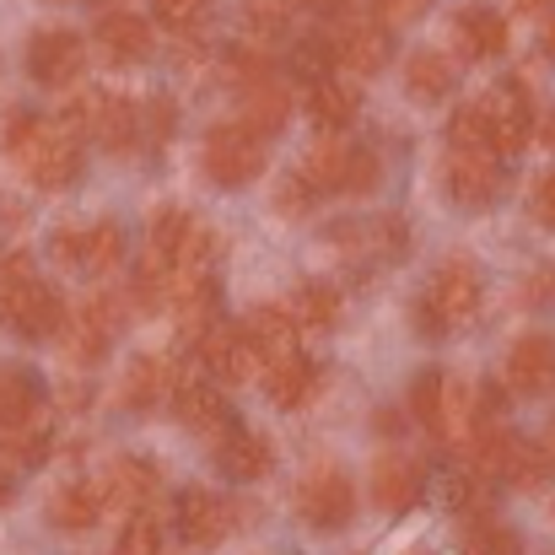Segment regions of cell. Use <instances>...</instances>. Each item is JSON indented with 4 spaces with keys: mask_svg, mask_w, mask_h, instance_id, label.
Wrapping results in <instances>:
<instances>
[{
    "mask_svg": "<svg viewBox=\"0 0 555 555\" xmlns=\"http://www.w3.org/2000/svg\"><path fill=\"white\" fill-rule=\"evenodd\" d=\"M5 157L16 163V173L38 189H70L81 179V141L38 114H11L5 119Z\"/></svg>",
    "mask_w": 555,
    "mask_h": 555,
    "instance_id": "1",
    "label": "cell"
},
{
    "mask_svg": "<svg viewBox=\"0 0 555 555\" xmlns=\"http://www.w3.org/2000/svg\"><path fill=\"white\" fill-rule=\"evenodd\" d=\"M0 324L16 340H54L65 330V302L54 286L38 281L27 254H0Z\"/></svg>",
    "mask_w": 555,
    "mask_h": 555,
    "instance_id": "2",
    "label": "cell"
},
{
    "mask_svg": "<svg viewBox=\"0 0 555 555\" xmlns=\"http://www.w3.org/2000/svg\"><path fill=\"white\" fill-rule=\"evenodd\" d=\"M302 179L319 189V194H372L383 168H377V152L367 146H351L340 130H324L308 157H302Z\"/></svg>",
    "mask_w": 555,
    "mask_h": 555,
    "instance_id": "3",
    "label": "cell"
},
{
    "mask_svg": "<svg viewBox=\"0 0 555 555\" xmlns=\"http://www.w3.org/2000/svg\"><path fill=\"white\" fill-rule=\"evenodd\" d=\"M205 173L221 189H243L264 173V135H254L248 125H216L205 135Z\"/></svg>",
    "mask_w": 555,
    "mask_h": 555,
    "instance_id": "4",
    "label": "cell"
},
{
    "mask_svg": "<svg viewBox=\"0 0 555 555\" xmlns=\"http://www.w3.org/2000/svg\"><path fill=\"white\" fill-rule=\"evenodd\" d=\"M119 319H125V302L114 297V292H92L81 308H76V319H65V357L76 362V367H98L103 357H108V346H114V330H119Z\"/></svg>",
    "mask_w": 555,
    "mask_h": 555,
    "instance_id": "5",
    "label": "cell"
},
{
    "mask_svg": "<svg viewBox=\"0 0 555 555\" xmlns=\"http://www.w3.org/2000/svg\"><path fill=\"white\" fill-rule=\"evenodd\" d=\"M297 513H302V524L319 529V534L346 529V524L357 518V486H351V475L335 469V464H319V469L297 486Z\"/></svg>",
    "mask_w": 555,
    "mask_h": 555,
    "instance_id": "6",
    "label": "cell"
},
{
    "mask_svg": "<svg viewBox=\"0 0 555 555\" xmlns=\"http://www.w3.org/2000/svg\"><path fill=\"white\" fill-rule=\"evenodd\" d=\"M480 119H486V135H491V152H496V157L524 152L529 135H534L529 87H524V81H496V87L480 98Z\"/></svg>",
    "mask_w": 555,
    "mask_h": 555,
    "instance_id": "7",
    "label": "cell"
},
{
    "mask_svg": "<svg viewBox=\"0 0 555 555\" xmlns=\"http://www.w3.org/2000/svg\"><path fill=\"white\" fill-rule=\"evenodd\" d=\"M173 410H179V421H184L189 431L205 437L210 448H216L227 431H237V415H232L227 393H221L210 377H199V372H173Z\"/></svg>",
    "mask_w": 555,
    "mask_h": 555,
    "instance_id": "8",
    "label": "cell"
},
{
    "mask_svg": "<svg viewBox=\"0 0 555 555\" xmlns=\"http://www.w3.org/2000/svg\"><path fill=\"white\" fill-rule=\"evenodd\" d=\"M199 367L210 383H248L264 372V351L243 324H210L199 335Z\"/></svg>",
    "mask_w": 555,
    "mask_h": 555,
    "instance_id": "9",
    "label": "cell"
},
{
    "mask_svg": "<svg viewBox=\"0 0 555 555\" xmlns=\"http://www.w3.org/2000/svg\"><path fill=\"white\" fill-rule=\"evenodd\" d=\"M81 70H87V43H81V33H70V27H43V33H33L27 38V76L38 81V87H76L81 81Z\"/></svg>",
    "mask_w": 555,
    "mask_h": 555,
    "instance_id": "10",
    "label": "cell"
},
{
    "mask_svg": "<svg viewBox=\"0 0 555 555\" xmlns=\"http://www.w3.org/2000/svg\"><path fill=\"white\" fill-rule=\"evenodd\" d=\"M173 529H179V540L194 545V551H216V545L237 529V513H232V502L216 496V491H184L179 507H173Z\"/></svg>",
    "mask_w": 555,
    "mask_h": 555,
    "instance_id": "11",
    "label": "cell"
},
{
    "mask_svg": "<svg viewBox=\"0 0 555 555\" xmlns=\"http://www.w3.org/2000/svg\"><path fill=\"white\" fill-rule=\"evenodd\" d=\"M442 179H448V194L459 205L480 210V205H491L502 194V157L496 152H448Z\"/></svg>",
    "mask_w": 555,
    "mask_h": 555,
    "instance_id": "12",
    "label": "cell"
},
{
    "mask_svg": "<svg viewBox=\"0 0 555 555\" xmlns=\"http://www.w3.org/2000/svg\"><path fill=\"white\" fill-rule=\"evenodd\" d=\"M426 302H431L448 324H464V319L480 308V270H475V259H442L437 275H431Z\"/></svg>",
    "mask_w": 555,
    "mask_h": 555,
    "instance_id": "13",
    "label": "cell"
},
{
    "mask_svg": "<svg viewBox=\"0 0 555 555\" xmlns=\"http://www.w3.org/2000/svg\"><path fill=\"white\" fill-rule=\"evenodd\" d=\"M502 383L524 399H540L555 388V340L551 335H524L502 367Z\"/></svg>",
    "mask_w": 555,
    "mask_h": 555,
    "instance_id": "14",
    "label": "cell"
},
{
    "mask_svg": "<svg viewBox=\"0 0 555 555\" xmlns=\"http://www.w3.org/2000/svg\"><path fill=\"white\" fill-rule=\"evenodd\" d=\"M421 480H426V469L410 453H377L372 459V502L383 513H410L421 502Z\"/></svg>",
    "mask_w": 555,
    "mask_h": 555,
    "instance_id": "15",
    "label": "cell"
},
{
    "mask_svg": "<svg viewBox=\"0 0 555 555\" xmlns=\"http://www.w3.org/2000/svg\"><path fill=\"white\" fill-rule=\"evenodd\" d=\"M98 49H103L108 65H141V60H152L157 38H152V22H146V16H135V11H108V16L98 22Z\"/></svg>",
    "mask_w": 555,
    "mask_h": 555,
    "instance_id": "16",
    "label": "cell"
},
{
    "mask_svg": "<svg viewBox=\"0 0 555 555\" xmlns=\"http://www.w3.org/2000/svg\"><path fill=\"white\" fill-rule=\"evenodd\" d=\"M270 464H275V448L259 437V431H227L221 442H216V469L232 480V486H254V480H264L270 475Z\"/></svg>",
    "mask_w": 555,
    "mask_h": 555,
    "instance_id": "17",
    "label": "cell"
},
{
    "mask_svg": "<svg viewBox=\"0 0 555 555\" xmlns=\"http://www.w3.org/2000/svg\"><path fill=\"white\" fill-rule=\"evenodd\" d=\"M157 491H163L157 464L141 459V453H125V459H114V469H108L103 502H114V507H125V513H141V507L157 502Z\"/></svg>",
    "mask_w": 555,
    "mask_h": 555,
    "instance_id": "18",
    "label": "cell"
},
{
    "mask_svg": "<svg viewBox=\"0 0 555 555\" xmlns=\"http://www.w3.org/2000/svg\"><path fill=\"white\" fill-rule=\"evenodd\" d=\"M453 43L464 49V60H496L507 49V16L496 5H464L453 16Z\"/></svg>",
    "mask_w": 555,
    "mask_h": 555,
    "instance_id": "19",
    "label": "cell"
},
{
    "mask_svg": "<svg viewBox=\"0 0 555 555\" xmlns=\"http://www.w3.org/2000/svg\"><path fill=\"white\" fill-rule=\"evenodd\" d=\"M335 60L357 76H377L388 65V27L383 22H346L335 33Z\"/></svg>",
    "mask_w": 555,
    "mask_h": 555,
    "instance_id": "20",
    "label": "cell"
},
{
    "mask_svg": "<svg viewBox=\"0 0 555 555\" xmlns=\"http://www.w3.org/2000/svg\"><path fill=\"white\" fill-rule=\"evenodd\" d=\"M103 486H92V480H70V486H60L54 496H49V524L54 529H65V534H81V529H92L98 518H103Z\"/></svg>",
    "mask_w": 555,
    "mask_h": 555,
    "instance_id": "21",
    "label": "cell"
},
{
    "mask_svg": "<svg viewBox=\"0 0 555 555\" xmlns=\"http://www.w3.org/2000/svg\"><path fill=\"white\" fill-rule=\"evenodd\" d=\"M163 393H173V367L163 357H135L130 372H125V383H119V404L146 415V410L163 404Z\"/></svg>",
    "mask_w": 555,
    "mask_h": 555,
    "instance_id": "22",
    "label": "cell"
},
{
    "mask_svg": "<svg viewBox=\"0 0 555 555\" xmlns=\"http://www.w3.org/2000/svg\"><path fill=\"white\" fill-rule=\"evenodd\" d=\"M313 362L302 357V351H286V357H270L264 372H259V383H264V393H270V404H281V410H297L302 399H308V388H313Z\"/></svg>",
    "mask_w": 555,
    "mask_h": 555,
    "instance_id": "23",
    "label": "cell"
},
{
    "mask_svg": "<svg viewBox=\"0 0 555 555\" xmlns=\"http://www.w3.org/2000/svg\"><path fill=\"white\" fill-rule=\"evenodd\" d=\"M49 448H54V421H49V410H38V415H27V421H16V426H0V459H11V464H22V469H38V464L49 459Z\"/></svg>",
    "mask_w": 555,
    "mask_h": 555,
    "instance_id": "24",
    "label": "cell"
},
{
    "mask_svg": "<svg viewBox=\"0 0 555 555\" xmlns=\"http://www.w3.org/2000/svg\"><path fill=\"white\" fill-rule=\"evenodd\" d=\"M357 108H362L357 87H346V81H335V76L308 81V119H313L319 130H346V125L357 119Z\"/></svg>",
    "mask_w": 555,
    "mask_h": 555,
    "instance_id": "25",
    "label": "cell"
},
{
    "mask_svg": "<svg viewBox=\"0 0 555 555\" xmlns=\"http://www.w3.org/2000/svg\"><path fill=\"white\" fill-rule=\"evenodd\" d=\"M243 330L259 340V351H264V362L270 357H286V351H297V313L292 308H281V302H264V308H254L248 319H243Z\"/></svg>",
    "mask_w": 555,
    "mask_h": 555,
    "instance_id": "26",
    "label": "cell"
},
{
    "mask_svg": "<svg viewBox=\"0 0 555 555\" xmlns=\"http://www.w3.org/2000/svg\"><path fill=\"white\" fill-rule=\"evenodd\" d=\"M551 475H555V448H551V442L513 437V453H507L502 480H507L513 491H540V486H551Z\"/></svg>",
    "mask_w": 555,
    "mask_h": 555,
    "instance_id": "27",
    "label": "cell"
},
{
    "mask_svg": "<svg viewBox=\"0 0 555 555\" xmlns=\"http://www.w3.org/2000/svg\"><path fill=\"white\" fill-rule=\"evenodd\" d=\"M404 92H410L415 103H442V98L453 92V65H448V54H437V49L410 54V60H404Z\"/></svg>",
    "mask_w": 555,
    "mask_h": 555,
    "instance_id": "28",
    "label": "cell"
},
{
    "mask_svg": "<svg viewBox=\"0 0 555 555\" xmlns=\"http://www.w3.org/2000/svg\"><path fill=\"white\" fill-rule=\"evenodd\" d=\"M286 114H292V98L264 76V81H254V87L243 92V119H237V125H248L254 135H264V141H270V135L286 125Z\"/></svg>",
    "mask_w": 555,
    "mask_h": 555,
    "instance_id": "29",
    "label": "cell"
},
{
    "mask_svg": "<svg viewBox=\"0 0 555 555\" xmlns=\"http://www.w3.org/2000/svg\"><path fill=\"white\" fill-rule=\"evenodd\" d=\"M119 264H125V227L119 221L81 227V270L87 275H114Z\"/></svg>",
    "mask_w": 555,
    "mask_h": 555,
    "instance_id": "30",
    "label": "cell"
},
{
    "mask_svg": "<svg viewBox=\"0 0 555 555\" xmlns=\"http://www.w3.org/2000/svg\"><path fill=\"white\" fill-rule=\"evenodd\" d=\"M43 410V383L27 367H0V426H16Z\"/></svg>",
    "mask_w": 555,
    "mask_h": 555,
    "instance_id": "31",
    "label": "cell"
},
{
    "mask_svg": "<svg viewBox=\"0 0 555 555\" xmlns=\"http://www.w3.org/2000/svg\"><path fill=\"white\" fill-rule=\"evenodd\" d=\"M469 431H475V393H469L459 377H448V383H442V421H437V442L464 448V442H469Z\"/></svg>",
    "mask_w": 555,
    "mask_h": 555,
    "instance_id": "32",
    "label": "cell"
},
{
    "mask_svg": "<svg viewBox=\"0 0 555 555\" xmlns=\"http://www.w3.org/2000/svg\"><path fill=\"white\" fill-rule=\"evenodd\" d=\"M486 486H491V480H480L464 459H459V464H448V469L437 475V496H442L453 513H469V518H480V513H486Z\"/></svg>",
    "mask_w": 555,
    "mask_h": 555,
    "instance_id": "33",
    "label": "cell"
},
{
    "mask_svg": "<svg viewBox=\"0 0 555 555\" xmlns=\"http://www.w3.org/2000/svg\"><path fill=\"white\" fill-rule=\"evenodd\" d=\"M98 146H108V152H130L135 141H141V108L130 103V98H114L108 92V103H103V119H98V135H92Z\"/></svg>",
    "mask_w": 555,
    "mask_h": 555,
    "instance_id": "34",
    "label": "cell"
},
{
    "mask_svg": "<svg viewBox=\"0 0 555 555\" xmlns=\"http://www.w3.org/2000/svg\"><path fill=\"white\" fill-rule=\"evenodd\" d=\"M168 292H173V264L146 248V259H141L135 275H130V302H135L141 313H157V308L168 302Z\"/></svg>",
    "mask_w": 555,
    "mask_h": 555,
    "instance_id": "35",
    "label": "cell"
},
{
    "mask_svg": "<svg viewBox=\"0 0 555 555\" xmlns=\"http://www.w3.org/2000/svg\"><path fill=\"white\" fill-rule=\"evenodd\" d=\"M210 259H216V227L189 216L184 237L173 248V275H210Z\"/></svg>",
    "mask_w": 555,
    "mask_h": 555,
    "instance_id": "36",
    "label": "cell"
},
{
    "mask_svg": "<svg viewBox=\"0 0 555 555\" xmlns=\"http://www.w3.org/2000/svg\"><path fill=\"white\" fill-rule=\"evenodd\" d=\"M335 38H324V33H308V38H297L292 43V76L297 81H324V76H335Z\"/></svg>",
    "mask_w": 555,
    "mask_h": 555,
    "instance_id": "37",
    "label": "cell"
},
{
    "mask_svg": "<svg viewBox=\"0 0 555 555\" xmlns=\"http://www.w3.org/2000/svg\"><path fill=\"white\" fill-rule=\"evenodd\" d=\"M297 324L302 330H330L335 319H340V292L330 286V281H308L302 292H297Z\"/></svg>",
    "mask_w": 555,
    "mask_h": 555,
    "instance_id": "38",
    "label": "cell"
},
{
    "mask_svg": "<svg viewBox=\"0 0 555 555\" xmlns=\"http://www.w3.org/2000/svg\"><path fill=\"white\" fill-rule=\"evenodd\" d=\"M103 103H108L103 87H76V98L60 108V125H65L76 141H92V135H98V119H103Z\"/></svg>",
    "mask_w": 555,
    "mask_h": 555,
    "instance_id": "39",
    "label": "cell"
},
{
    "mask_svg": "<svg viewBox=\"0 0 555 555\" xmlns=\"http://www.w3.org/2000/svg\"><path fill=\"white\" fill-rule=\"evenodd\" d=\"M442 383H448L442 367H421L415 388H410V415H415L431 437H437V421H442Z\"/></svg>",
    "mask_w": 555,
    "mask_h": 555,
    "instance_id": "40",
    "label": "cell"
},
{
    "mask_svg": "<svg viewBox=\"0 0 555 555\" xmlns=\"http://www.w3.org/2000/svg\"><path fill=\"white\" fill-rule=\"evenodd\" d=\"M464 555H524L518 551V534L507 524H496L491 513H480L464 534Z\"/></svg>",
    "mask_w": 555,
    "mask_h": 555,
    "instance_id": "41",
    "label": "cell"
},
{
    "mask_svg": "<svg viewBox=\"0 0 555 555\" xmlns=\"http://www.w3.org/2000/svg\"><path fill=\"white\" fill-rule=\"evenodd\" d=\"M448 152H491V135H486L480 103L453 108V119H448Z\"/></svg>",
    "mask_w": 555,
    "mask_h": 555,
    "instance_id": "42",
    "label": "cell"
},
{
    "mask_svg": "<svg viewBox=\"0 0 555 555\" xmlns=\"http://www.w3.org/2000/svg\"><path fill=\"white\" fill-rule=\"evenodd\" d=\"M114 555H163V534H157V518L141 507V513H130V524H125V534H119V545Z\"/></svg>",
    "mask_w": 555,
    "mask_h": 555,
    "instance_id": "43",
    "label": "cell"
},
{
    "mask_svg": "<svg viewBox=\"0 0 555 555\" xmlns=\"http://www.w3.org/2000/svg\"><path fill=\"white\" fill-rule=\"evenodd\" d=\"M184 227H189L184 210H173V205H168V210H157V216H152V243H146V248H152V254H163V259L173 264V248H179Z\"/></svg>",
    "mask_w": 555,
    "mask_h": 555,
    "instance_id": "44",
    "label": "cell"
},
{
    "mask_svg": "<svg viewBox=\"0 0 555 555\" xmlns=\"http://www.w3.org/2000/svg\"><path fill=\"white\" fill-rule=\"evenodd\" d=\"M152 11H157V22H163V27L189 33V27H199V16L210 11V0H152Z\"/></svg>",
    "mask_w": 555,
    "mask_h": 555,
    "instance_id": "45",
    "label": "cell"
},
{
    "mask_svg": "<svg viewBox=\"0 0 555 555\" xmlns=\"http://www.w3.org/2000/svg\"><path fill=\"white\" fill-rule=\"evenodd\" d=\"M141 130H146V141H152V146L173 141V130H179V108H173V98H157V103L141 114Z\"/></svg>",
    "mask_w": 555,
    "mask_h": 555,
    "instance_id": "46",
    "label": "cell"
},
{
    "mask_svg": "<svg viewBox=\"0 0 555 555\" xmlns=\"http://www.w3.org/2000/svg\"><path fill=\"white\" fill-rule=\"evenodd\" d=\"M313 194H319V189L308 184L302 173H297V179H281V189H275V210H286V216H302V210L313 205Z\"/></svg>",
    "mask_w": 555,
    "mask_h": 555,
    "instance_id": "47",
    "label": "cell"
},
{
    "mask_svg": "<svg viewBox=\"0 0 555 555\" xmlns=\"http://www.w3.org/2000/svg\"><path fill=\"white\" fill-rule=\"evenodd\" d=\"M372 5H377V22L383 27H410L415 16H426L431 0H372Z\"/></svg>",
    "mask_w": 555,
    "mask_h": 555,
    "instance_id": "48",
    "label": "cell"
},
{
    "mask_svg": "<svg viewBox=\"0 0 555 555\" xmlns=\"http://www.w3.org/2000/svg\"><path fill=\"white\" fill-rule=\"evenodd\" d=\"M529 210H534V221H540V227H551V232H555V168H551V173H540V179H534V194H529Z\"/></svg>",
    "mask_w": 555,
    "mask_h": 555,
    "instance_id": "49",
    "label": "cell"
},
{
    "mask_svg": "<svg viewBox=\"0 0 555 555\" xmlns=\"http://www.w3.org/2000/svg\"><path fill=\"white\" fill-rule=\"evenodd\" d=\"M49 254L65 264V270H81V227H60L49 237Z\"/></svg>",
    "mask_w": 555,
    "mask_h": 555,
    "instance_id": "50",
    "label": "cell"
},
{
    "mask_svg": "<svg viewBox=\"0 0 555 555\" xmlns=\"http://www.w3.org/2000/svg\"><path fill=\"white\" fill-rule=\"evenodd\" d=\"M410 324H415V335H426V340H442V335H448V319H442L431 302H415Z\"/></svg>",
    "mask_w": 555,
    "mask_h": 555,
    "instance_id": "51",
    "label": "cell"
},
{
    "mask_svg": "<svg viewBox=\"0 0 555 555\" xmlns=\"http://www.w3.org/2000/svg\"><path fill=\"white\" fill-rule=\"evenodd\" d=\"M529 302H555V264L551 270H540L534 281H529V292H524Z\"/></svg>",
    "mask_w": 555,
    "mask_h": 555,
    "instance_id": "52",
    "label": "cell"
},
{
    "mask_svg": "<svg viewBox=\"0 0 555 555\" xmlns=\"http://www.w3.org/2000/svg\"><path fill=\"white\" fill-rule=\"evenodd\" d=\"M302 5H308L313 16H346V11H351V0H302Z\"/></svg>",
    "mask_w": 555,
    "mask_h": 555,
    "instance_id": "53",
    "label": "cell"
},
{
    "mask_svg": "<svg viewBox=\"0 0 555 555\" xmlns=\"http://www.w3.org/2000/svg\"><path fill=\"white\" fill-rule=\"evenodd\" d=\"M534 135H540V141L555 152V108H551V114H534Z\"/></svg>",
    "mask_w": 555,
    "mask_h": 555,
    "instance_id": "54",
    "label": "cell"
},
{
    "mask_svg": "<svg viewBox=\"0 0 555 555\" xmlns=\"http://www.w3.org/2000/svg\"><path fill=\"white\" fill-rule=\"evenodd\" d=\"M513 11H524V16H551L555 0H513Z\"/></svg>",
    "mask_w": 555,
    "mask_h": 555,
    "instance_id": "55",
    "label": "cell"
},
{
    "mask_svg": "<svg viewBox=\"0 0 555 555\" xmlns=\"http://www.w3.org/2000/svg\"><path fill=\"white\" fill-rule=\"evenodd\" d=\"M540 43H545V54H551V60H555V22H551V27H545V38H540Z\"/></svg>",
    "mask_w": 555,
    "mask_h": 555,
    "instance_id": "56",
    "label": "cell"
},
{
    "mask_svg": "<svg viewBox=\"0 0 555 555\" xmlns=\"http://www.w3.org/2000/svg\"><path fill=\"white\" fill-rule=\"evenodd\" d=\"M0 507H5V480H0Z\"/></svg>",
    "mask_w": 555,
    "mask_h": 555,
    "instance_id": "57",
    "label": "cell"
},
{
    "mask_svg": "<svg viewBox=\"0 0 555 555\" xmlns=\"http://www.w3.org/2000/svg\"><path fill=\"white\" fill-rule=\"evenodd\" d=\"M551 448H555V421H551Z\"/></svg>",
    "mask_w": 555,
    "mask_h": 555,
    "instance_id": "58",
    "label": "cell"
}]
</instances>
